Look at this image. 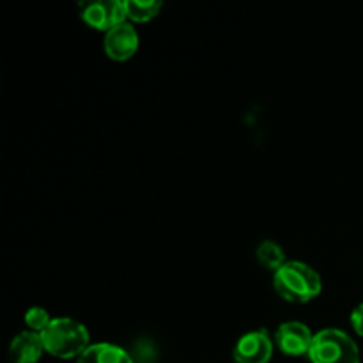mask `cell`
I'll return each mask as SVG.
<instances>
[{
  "instance_id": "cell-2",
  "label": "cell",
  "mask_w": 363,
  "mask_h": 363,
  "mask_svg": "<svg viewBox=\"0 0 363 363\" xmlns=\"http://www.w3.org/2000/svg\"><path fill=\"white\" fill-rule=\"evenodd\" d=\"M45 351L60 360H69L84 354L91 346L87 326L71 318L52 319L41 333Z\"/></svg>"
},
{
  "instance_id": "cell-9",
  "label": "cell",
  "mask_w": 363,
  "mask_h": 363,
  "mask_svg": "<svg viewBox=\"0 0 363 363\" xmlns=\"http://www.w3.org/2000/svg\"><path fill=\"white\" fill-rule=\"evenodd\" d=\"M77 363H133V358L123 347L99 342L89 346V350L77 358Z\"/></svg>"
},
{
  "instance_id": "cell-8",
  "label": "cell",
  "mask_w": 363,
  "mask_h": 363,
  "mask_svg": "<svg viewBox=\"0 0 363 363\" xmlns=\"http://www.w3.org/2000/svg\"><path fill=\"white\" fill-rule=\"evenodd\" d=\"M43 351H45V344H43L41 333L25 330L11 340L7 353L13 363H38Z\"/></svg>"
},
{
  "instance_id": "cell-11",
  "label": "cell",
  "mask_w": 363,
  "mask_h": 363,
  "mask_svg": "<svg viewBox=\"0 0 363 363\" xmlns=\"http://www.w3.org/2000/svg\"><path fill=\"white\" fill-rule=\"evenodd\" d=\"M162 7L163 4L160 0H126V16L131 21L145 23L158 16Z\"/></svg>"
},
{
  "instance_id": "cell-13",
  "label": "cell",
  "mask_w": 363,
  "mask_h": 363,
  "mask_svg": "<svg viewBox=\"0 0 363 363\" xmlns=\"http://www.w3.org/2000/svg\"><path fill=\"white\" fill-rule=\"evenodd\" d=\"M351 326L358 335L363 337V303L358 305L353 312H351Z\"/></svg>"
},
{
  "instance_id": "cell-4",
  "label": "cell",
  "mask_w": 363,
  "mask_h": 363,
  "mask_svg": "<svg viewBox=\"0 0 363 363\" xmlns=\"http://www.w3.org/2000/svg\"><path fill=\"white\" fill-rule=\"evenodd\" d=\"M82 20L89 27L96 30L108 32L110 28L124 23L128 20L126 16V2L121 0H94L82 6L80 13Z\"/></svg>"
},
{
  "instance_id": "cell-6",
  "label": "cell",
  "mask_w": 363,
  "mask_h": 363,
  "mask_svg": "<svg viewBox=\"0 0 363 363\" xmlns=\"http://www.w3.org/2000/svg\"><path fill=\"white\" fill-rule=\"evenodd\" d=\"M312 340H314V335H312L311 328L300 321L282 323L275 333V344L287 357L308 354Z\"/></svg>"
},
{
  "instance_id": "cell-1",
  "label": "cell",
  "mask_w": 363,
  "mask_h": 363,
  "mask_svg": "<svg viewBox=\"0 0 363 363\" xmlns=\"http://www.w3.org/2000/svg\"><path fill=\"white\" fill-rule=\"evenodd\" d=\"M273 286L279 296L289 303H308L319 296L323 282L312 266L301 261H287L273 275Z\"/></svg>"
},
{
  "instance_id": "cell-5",
  "label": "cell",
  "mask_w": 363,
  "mask_h": 363,
  "mask_svg": "<svg viewBox=\"0 0 363 363\" xmlns=\"http://www.w3.org/2000/svg\"><path fill=\"white\" fill-rule=\"evenodd\" d=\"M272 357L273 340L264 328L245 333L234 346V362L236 363H269Z\"/></svg>"
},
{
  "instance_id": "cell-12",
  "label": "cell",
  "mask_w": 363,
  "mask_h": 363,
  "mask_svg": "<svg viewBox=\"0 0 363 363\" xmlns=\"http://www.w3.org/2000/svg\"><path fill=\"white\" fill-rule=\"evenodd\" d=\"M25 325L30 332L35 333H43L45 332L46 326L52 323V318H50L48 311L43 307H30L27 312H25V318H23Z\"/></svg>"
},
{
  "instance_id": "cell-3",
  "label": "cell",
  "mask_w": 363,
  "mask_h": 363,
  "mask_svg": "<svg viewBox=\"0 0 363 363\" xmlns=\"http://www.w3.org/2000/svg\"><path fill=\"white\" fill-rule=\"evenodd\" d=\"M308 358L312 363H360V351L346 332L326 328L314 335Z\"/></svg>"
},
{
  "instance_id": "cell-10",
  "label": "cell",
  "mask_w": 363,
  "mask_h": 363,
  "mask_svg": "<svg viewBox=\"0 0 363 363\" xmlns=\"http://www.w3.org/2000/svg\"><path fill=\"white\" fill-rule=\"evenodd\" d=\"M255 257H257L259 264L262 268L269 269L273 273L282 268L287 262L282 247L272 240H264L257 245V248H255Z\"/></svg>"
},
{
  "instance_id": "cell-7",
  "label": "cell",
  "mask_w": 363,
  "mask_h": 363,
  "mask_svg": "<svg viewBox=\"0 0 363 363\" xmlns=\"http://www.w3.org/2000/svg\"><path fill=\"white\" fill-rule=\"evenodd\" d=\"M138 50V34L135 27L128 21L110 28L105 34V52L106 55L117 62L131 59Z\"/></svg>"
}]
</instances>
